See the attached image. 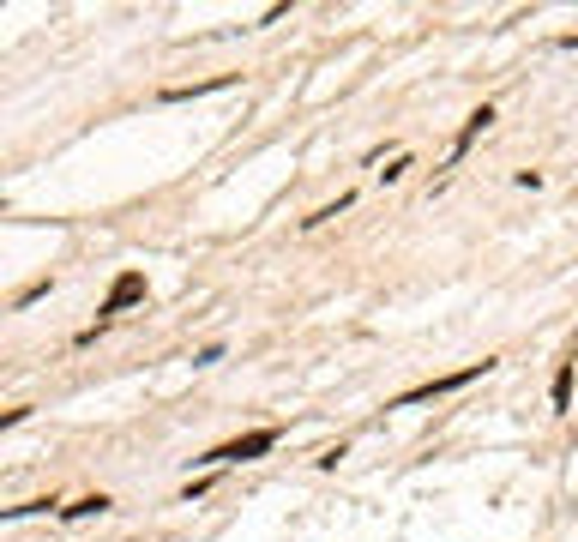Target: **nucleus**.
<instances>
[{"label": "nucleus", "mask_w": 578, "mask_h": 542, "mask_svg": "<svg viewBox=\"0 0 578 542\" xmlns=\"http://www.w3.org/2000/svg\"><path fill=\"white\" fill-rule=\"evenodd\" d=\"M488 368H494V361H470V368H464V374H446V380H428V386H416V392H404V398L392 404V410H410V404H422V398H446V392H458V386L482 380V374H488Z\"/></svg>", "instance_id": "1"}, {"label": "nucleus", "mask_w": 578, "mask_h": 542, "mask_svg": "<svg viewBox=\"0 0 578 542\" xmlns=\"http://www.w3.org/2000/svg\"><path fill=\"white\" fill-rule=\"evenodd\" d=\"M278 446V428H253V434H241V440L218 446V452H205L211 464H247V458H260V452H271Z\"/></svg>", "instance_id": "2"}, {"label": "nucleus", "mask_w": 578, "mask_h": 542, "mask_svg": "<svg viewBox=\"0 0 578 542\" xmlns=\"http://www.w3.org/2000/svg\"><path fill=\"white\" fill-rule=\"evenodd\" d=\"M133 301H145V278H139V271H120V278L109 283L102 307H97V325H102V320H115V314H127Z\"/></svg>", "instance_id": "3"}, {"label": "nucleus", "mask_w": 578, "mask_h": 542, "mask_svg": "<svg viewBox=\"0 0 578 542\" xmlns=\"http://www.w3.org/2000/svg\"><path fill=\"white\" fill-rule=\"evenodd\" d=\"M488 120H494V109H488V102H482L476 115L464 120V133H458V139H452V163H458V157H464V151H470V145H476V139H482V133H488Z\"/></svg>", "instance_id": "4"}, {"label": "nucleus", "mask_w": 578, "mask_h": 542, "mask_svg": "<svg viewBox=\"0 0 578 542\" xmlns=\"http://www.w3.org/2000/svg\"><path fill=\"white\" fill-rule=\"evenodd\" d=\"M223 84H236V79H205V84H169L163 97H169V102H187V97H205V91H223Z\"/></svg>", "instance_id": "5"}, {"label": "nucleus", "mask_w": 578, "mask_h": 542, "mask_svg": "<svg viewBox=\"0 0 578 542\" xmlns=\"http://www.w3.org/2000/svg\"><path fill=\"white\" fill-rule=\"evenodd\" d=\"M578 356V350H573ZM573 356L560 361V374H555V410H566V404H573Z\"/></svg>", "instance_id": "6"}, {"label": "nucleus", "mask_w": 578, "mask_h": 542, "mask_svg": "<svg viewBox=\"0 0 578 542\" xmlns=\"http://www.w3.org/2000/svg\"><path fill=\"white\" fill-rule=\"evenodd\" d=\"M91 512H109V501H102V494H84V501L67 506V519H91Z\"/></svg>", "instance_id": "7"}]
</instances>
